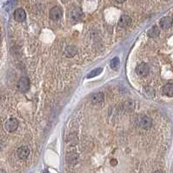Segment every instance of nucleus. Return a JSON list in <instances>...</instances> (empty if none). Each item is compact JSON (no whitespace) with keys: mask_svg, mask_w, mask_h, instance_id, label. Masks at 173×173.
Listing matches in <instances>:
<instances>
[{"mask_svg":"<svg viewBox=\"0 0 173 173\" xmlns=\"http://www.w3.org/2000/svg\"><path fill=\"white\" fill-rule=\"evenodd\" d=\"M137 123H138V125L143 128V129H145V130H148L151 127L152 125V119L148 117V116H145V115H142V116H139L138 120H137Z\"/></svg>","mask_w":173,"mask_h":173,"instance_id":"f257e3e1","label":"nucleus"},{"mask_svg":"<svg viewBox=\"0 0 173 173\" xmlns=\"http://www.w3.org/2000/svg\"><path fill=\"white\" fill-rule=\"evenodd\" d=\"M17 87L19 92H26L29 91L30 88V80L26 77H22L19 78L17 83Z\"/></svg>","mask_w":173,"mask_h":173,"instance_id":"f03ea898","label":"nucleus"},{"mask_svg":"<svg viewBox=\"0 0 173 173\" xmlns=\"http://www.w3.org/2000/svg\"><path fill=\"white\" fill-rule=\"evenodd\" d=\"M18 120L15 117H11L9 118L5 123V128L6 131L10 132H15L16 130L18 129Z\"/></svg>","mask_w":173,"mask_h":173,"instance_id":"7ed1b4c3","label":"nucleus"},{"mask_svg":"<svg viewBox=\"0 0 173 173\" xmlns=\"http://www.w3.org/2000/svg\"><path fill=\"white\" fill-rule=\"evenodd\" d=\"M83 18V13L82 12V10L78 7H76L74 9L71 10V18L72 21L74 22H78L80 20H82Z\"/></svg>","mask_w":173,"mask_h":173,"instance_id":"20e7f679","label":"nucleus"},{"mask_svg":"<svg viewBox=\"0 0 173 173\" xmlns=\"http://www.w3.org/2000/svg\"><path fill=\"white\" fill-rule=\"evenodd\" d=\"M149 71H150L149 66L145 63H141L136 67V73L138 76L145 77V76H147L149 74Z\"/></svg>","mask_w":173,"mask_h":173,"instance_id":"39448f33","label":"nucleus"},{"mask_svg":"<svg viewBox=\"0 0 173 173\" xmlns=\"http://www.w3.org/2000/svg\"><path fill=\"white\" fill-rule=\"evenodd\" d=\"M50 18L52 20H58L62 18L63 16V11L60 7L55 6L51 9L50 11Z\"/></svg>","mask_w":173,"mask_h":173,"instance_id":"423d86ee","label":"nucleus"},{"mask_svg":"<svg viewBox=\"0 0 173 173\" xmlns=\"http://www.w3.org/2000/svg\"><path fill=\"white\" fill-rule=\"evenodd\" d=\"M30 153H31V151H30L29 147L24 146V145L19 147V148L17 150V156H18V157L19 159H22V160L26 159V158L29 157Z\"/></svg>","mask_w":173,"mask_h":173,"instance_id":"0eeeda50","label":"nucleus"},{"mask_svg":"<svg viewBox=\"0 0 173 173\" xmlns=\"http://www.w3.org/2000/svg\"><path fill=\"white\" fill-rule=\"evenodd\" d=\"M172 18L170 17H164L163 18H161L160 22H159V25L161 27V29L163 30H168L169 28L171 27L172 25Z\"/></svg>","mask_w":173,"mask_h":173,"instance_id":"6e6552de","label":"nucleus"},{"mask_svg":"<svg viewBox=\"0 0 173 173\" xmlns=\"http://www.w3.org/2000/svg\"><path fill=\"white\" fill-rule=\"evenodd\" d=\"M104 96L103 93L96 92V93H93L91 96V102L94 104H101L104 101Z\"/></svg>","mask_w":173,"mask_h":173,"instance_id":"1a4fd4ad","label":"nucleus"},{"mask_svg":"<svg viewBox=\"0 0 173 173\" xmlns=\"http://www.w3.org/2000/svg\"><path fill=\"white\" fill-rule=\"evenodd\" d=\"M132 23V18L127 15H123L118 20V25L122 28L128 27Z\"/></svg>","mask_w":173,"mask_h":173,"instance_id":"9d476101","label":"nucleus"},{"mask_svg":"<svg viewBox=\"0 0 173 173\" xmlns=\"http://www.w3.org/2000/svg\"><path fill=\"white\" fill-rule=\"evenodd\" d=\"M14 18L18 22H23V21H24V19L26 18V13H25V12L23 9H21V8L17 9L15 11V12H14Z\"/></svg>","mask_w":173,"mask_h":173,"instance_id":"9b49d317","label":"nucleus"},{"mask_svg":"<svg viewBox=\"0 0 173 173\" xmlns=\"http://www.w3.org/2000/svg\"><path fill=\"white\" fill-rule=\"evenodd\" d=\"M163 93L168 97H173V83H166L163 87Z\"/></svg>","mask_w":173,"mask_h":173,"instance_id":"f8f14e48","label":"nucleus"},{"mask_svg":"<svg viewBox=\"0 0 173 173\" xmlns=\"http://www.w3.org/2000/svg\"><path fill=\"white\" fill-rule=\"evenodd\" d=\"M160 34V30L159 28L157 26V25H154L152 26L148 31H147V35L149 37H151V38H155L157 37H158Z\"/></svg>","mask_w":173,"mask_h":173,"instance_id":"ddd939ff","label":"nucleus"},{"mask_svg":"<svg viewBox=\"0 0 173 173\" xmlns=\"http://www.w3.org/2000/svg\"><path fill=\"white\" fill-rule=\"evenodd\" d=\"M65 55L69 58H71L73 56L76 55V53L77 52V49L75 47V46H68L66 49H65V52H64Z\"/></svg>","mask_w":173,"mask_h":173,"instance_id":"4468645a","label":"nucleus"},{"mask_svg":"<svg viewBox=\"0 0 173 173\" xmlns=\"http://www.w3.org/2000/svg\"><path fill=\"white\" fill-rule=\"evenodd\" d=\"M102 71H103V68H97V69H94L93 71H92L87 75V77H88V78H92V77H97V76H98Z\"/></svg>","mask_w":173,"mask_h":173,"instance_id":"2eb2a0df","label":"nucleus"},{"mask_svg":"<svg viewBox=\"0 0 173 173\" xmlns=\"http://www.w3.org/2000/svg\"><path fill=\"white\" fill-rule=\"evenodd\" d=\"M119 64H120V60H119L118 58H114L111 61V63H110L111 67L112 69H114V70H117V69L119 67Z\"/></svg>","mask_w":173,"mask_h":173,"instance_id":"dca6fc26","label":"nucleus"},{"mask_svg":"<svg viewBox=\"0 0 173 173\" xmlns=\"http://www.w3.org/2000/svg\"><path fill=\"white\" fill-rule=\"evenodd\" d=\"M145 94H147L146 96H148V97H150V96H151V97L155 96V91L151 87H145Z\"/></svg>","mask_w":173,"mask_h":173,"instance_id":"f3484780","label":"nucleus"},{"mask_svg":"<svg viewBox=\"0 0 173 173\" xmlns=\"http://www.w3.org/2000/svg\"><path fill=\"white\" fill-rule=\"evenodd\" d=\"M111 163V164H112V165H116V164H117V161H116L115 159H113V160H112Z\"/></svg>","mask_w":173,"mask_h":173,"instance_id":"a211bd4d","label":"nucleus"},{"mask_svg":"<svg viewBox=\"0 0 173 173\" xmlns=\"http://www.w3.org/2000/svg\"><path fill=\"white\" fill-rule=\"evenodd\" d=\"M116 1L117 2V3H123L125 0H116Z\"/></svg>","mask_w":173,"mask_h":173,"instance_id":"6ab92c4d","label":"nucleus"},{"mask_svg":"<svg viewBox=\"0 0 173 173\" xmlns=\"http://www.w3.org/2000/svg\"><path fill=\"white\" fill-rule=\"evenodd\" d=\"M153 173H164V172L161 171V170H156V171H154Z\"/></svg>","mask_w":173,"mask_h":173,"instance_id":"aec40b11","label":"nucleus"},{"mask_svg":"<svg viewBox=\"0 0 173 173\" xmlns=\"http://www.w3.org/2000/svg\"><path fill=\"white\" fill-rule=\"evenodd\" d=\"M0 173H6V171L4 170H2V169H0Z\"/></svg>","mask_w":173,"mask_h":173,"instance_id":"412c9836","label":"nucleus"}]
</instances>
